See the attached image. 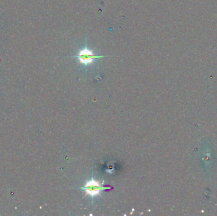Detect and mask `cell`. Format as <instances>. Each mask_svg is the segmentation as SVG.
I'll return each mask as SVG.
<instances>
[{"label":"cell","instance_id":"1","mask_svg":"<svg viewBox=\"0 0 217 216\" xmlns=\"http://www.w3.org/2000/svg\"><path fill=\"white\" fill-rule=\"evenodd\" d=\"M73 57L78 58L79 61L78 64H82L85 67H87L88 65H94L95 59L103 58L104 57L96 55L94 53V49L91 50L89 48L86 42L84 47L79 49L77 53L73 56Z\"/></svg>","mask_w":217,"mask_h":216},{"label":"cell","instance_id":"2","mask_svg":"<svg viewBox=\"0 0 217 216\" xmlns=\"http://www.w3.org/2000/svg\"><path fill=\"white\" fill-rule=\"evenodd\" d=\"M85 189L87 194H89L91 197H95L97 195H100V192L103 190L109 189L108 187H104L102 186L99 181L94 179L87 181L86 184L83 187Z\"/></svg>","mask_w":217,"mask_h":216}]
</instances>
